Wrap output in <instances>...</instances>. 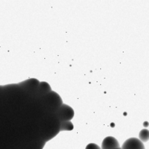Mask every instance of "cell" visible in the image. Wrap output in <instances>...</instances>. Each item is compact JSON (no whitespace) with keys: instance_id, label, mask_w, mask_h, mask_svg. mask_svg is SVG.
Masks as SVG:
<instances>
[{"instance_id":"1","label":"cell","mask_w":149,"mask_h":149,"mask_svg":"<svg viewBox=\"0 0 149 149\" xmlns=\"http://www.w3.org/2000/svg\"><path fill=\"white\" fill-rule=\"evenodd\" d=\"M56 116L61 122H70L74 116V111L73 109L65 104H62L56 112Z\"/></svg>"},{"instance_id":"2","label":"cell","mask_w":149,"mask_h":149,"mask_svg":"<svg viewBox=\"0 0 149 149\" xmlns=\"http://www.w3.org/2000/svg\"><path fill=\"white\" fill-rule=\"evenodd\" d=\"M45 98L47 106L51 109V110H53L52 111L56 112L63 104L61 97L57 93H54V92L51 91L48 94L45 95Z\"/></svg>"},{"instance_id":"3","label":"cell","mask_w":149,"mask_h":149,"mask_svg":"<svg viewBox=\"0 0 149 149\" xmlns=\"http://www.w3.org/2000/svg\"><path fill=\"white\" fill-rule=\"evenodd\" d=\"M122 149H145L143 142L138 138H131L127 140L122 145Z\"/></svg>"},{"instance_id":"4","label":"cell","mask_w":149,"mask_h":149,"mask_svg":"<svg viewBox=\"0 0 149 149\" xmlns=\"http://www.w3.org/2000/svg\"><path fill=\"white\" fill-rule=\"evenodd\" d=\"M118 148H119V142L113 137H106L102 142L101 149H115Z\"/></svg>"},{"instance_id":"5","label":"cell","mask_w":149,"mask_h":149,"mask_svg":"<svg viewBox=\"0 0 149 149\" xmlns=\"http://www.w3.org/2000/svg\"><path fill=\"white\" fill-rule=\"evenodd\" d=\"M140 141L141 142H147L149 140V131L146 129H143L140 132Z\"/></svg>"},{"instance_id":"6","label":"cell","mask_w":149,"mask_h":149,"mask_svg":"<svg viewBox=\"0 0 149 149\" xmlns=\"http://www.w3.org/2000/svg\"><path fill=\"white\" fill-rule=\"evenodd\" d=\"M74 126L71 122H61V130H72Z\"/></svg>"},{"instance_id":"7","label":"cell","mask_w":149,"mask_h":149,"mask_svg":"<svg viewBox=\"0 0 149 149\" xmlns=\"http://www.w3.org/2000/svg\"><path fill=\"white\" fill-rule=\"evenodd\" d=\"M85 149H101L97 144L95 143H90L86 146Z\"/></svg>"},{"instance_id":"8","label":"cell","mask_w":149,"mask_h":149,"mask_svg":"<svg viewBox=\"0 0 149 149\" xmlns=\"http://www.w3.org/2000/svg\"><path fill=\"white\" fill-rule=\"evenodd\" d=\"M115 149H122V148H121L120 147H119V148H115Z\"/></svg>"}]
</instances>
